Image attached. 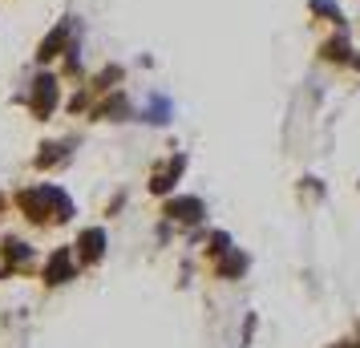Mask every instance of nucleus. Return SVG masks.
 <instances>
[{
    "mask_svg": "<svg viewBox=\"0 0 360 348\" xmlns=\"http://www.w3.org/2000/svg\"><path fill=\"white\" fill-rule=\"evenodd\" d=\"M29 105H33L37 117H49L53 105H57V77L41 73V77L33 82V98H29Z\"/></svg>",
    "mask_w": 360,
    "mask_h": 348,
    "instance_id": "obj_1",
    "label": "nucleus"
},
{
    "mask_svg": "<svg viewBox=\"0 0 360 348\" xmlns=\"http://www.w3.org/2000/svg\"><path fill=\"white\" fill-rule=\"evenodd\" d=\"M69 29H73V25H69V20H61V25H57V29H53V33L45 37V41H41L37 57H41V61H53L57 53H65V45H69Z\"/></svg>",
    "mask_w": 360,
    "mask_h": 348,
    "instance_id": "obj_2",
    "label": "nucleus"
},
{
    "mask_svg": "<svg viewBox=\"0 0 360 348\" xmlns=\"http://www.w3.org/2000/svg\"><path fill=\"white\" fill-rule=\"evenodd\" d=\"M198 211H202V202H198V199H179V202H170V215H179V219H198Z\"/></svg>",
    "mask_w": 360,
    "mask_h": 348,
    "instance_id": "obj_3",
    "label": "nucleus"
},
{
    "mask_svg": "<svg viewBox=\"0 0 360 348\" xmlns=\"http://www.w3.org/2000/svg\"><path fill=\"white\" fill-rule=\"evenodd\" d=\"M101 243H105V235H101V231H85V235H82L85 259H94V255H101Z\"/></svg>",
    "mask_w": 360,
    "mask_h": 348,
    "instance_id": "obj_4",
    "label": "nucleus"
}]
</instances>
